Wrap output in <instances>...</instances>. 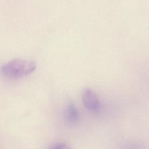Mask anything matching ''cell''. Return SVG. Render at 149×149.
Here are the masks:
<instances>
[{
    "label": "cell",
    "instance_id": "obj_1",
    "mask_svg": "<svg viewBox=\"0 0 149 149\" xmlns=\"http://www.w3.org/2000/svg\"><path fill=\"white\" fill-rule=\"evenodd\" d=\"M36 68L33 61L23 59H15L3 65L1 72L3 76L9 79H18L26 76Z\"/></svg>",
    "mask_w": 149,
    "mask_h": 149
},
{
    "label": "cell",
    "instance_id": "obj_3",
    "mask_svg": "<svg viewBox=\"0 0 149 149\" xmlns=\"http://www.w3.org/2000/svg\"><path fill=\"white\" fill-rule=\"evenodd\" d=\"M65 118L71 124L76 123L79 118V113L77 107L73 102H69L65 109Z\"/></svg>",
    "mask_w": 149,
    "mask_h": 149
},
{
    "label": "cell",
    "instance_id": "obj_4",
    "mask_svg": "<svg viewBox=\"0 0 149 149\" xmlns=\"http://www.w3.org/2000/svg\"><path fill=\"white\" fill-rule=\"evenodd\" d=\"M49 148H59V149H62V148H68L67 145L64 143H62V142H59V143H56L54 144H52Z\"/></svg>",
    "mask_w": 149,
    "mask_h": 149
},
{
    "label": "cell",
    "instance_id": "obj_2",
    "mask_svg": "<svg viewBox=\"0 0 149 149\" xmlns=\"http://www.w3.org/2000/svg\"><path fill=\"white\" fill-rule=\"evenodd\" d=\"M81 100L84 107L93 113H98L101 109V103L96 93L88 88H83Z\"/></svg>",
    "mask_w": 149,
    "mask_h": 149
}]
</instances>
